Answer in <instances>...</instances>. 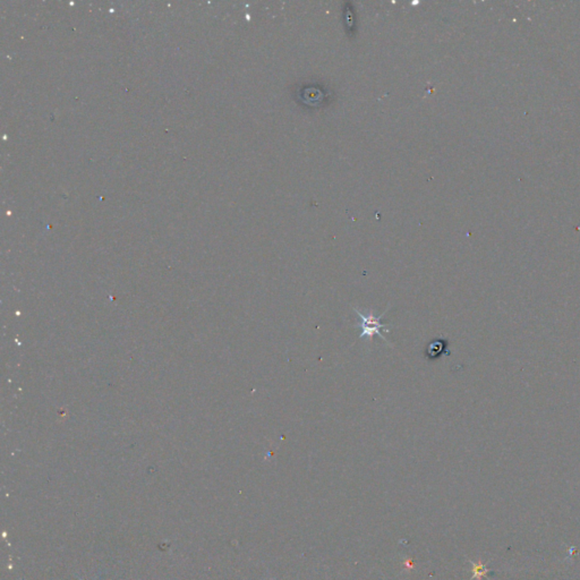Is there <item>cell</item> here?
Masks as SVG:
<instances>
[{
  "instance_id": "obj_1",
  "label": "cell",
  "mask_w": 580,
  "mask_h": 580,
  "mask_svg": "<svg viewBox=\"0 0 580 580\" xmlns=\"http://www.w3.org/2000/svg\"><path fill=\"white\" fill-rule=\"evenodd\" d=\"M354 311L361 319V326H359V328L361 329V332L358 338L363 339L364 337H368V338L372 339L373 335H379L383 342L389 344V342H387V339L384 338L382 333H381V330L382 329L386 330L387 332H390L389 331V329H388L389 324H382V323L380 322L381 319L383 317L386 312L382 313L380 316H375L373 315L372 313L363 314V313L358 310V309H354ZM389 345H390V344H389Z\"/></svg>"
},
{
  "instance_id": "obj_2",
  "label": "cell",
  "mask_w": 580,
  "mask_h": 580,
  "mask_svg": "<svg viewBox=\"0 0 580 580\" xmlns=\"http://www.w3.org/2000/svg\"><path fill=\"white\" fill-rule=\"evenodd\" d=\"M445 348H447V342L442 339H435L434 342L430 344L426 349V355L431 359H436L438 356H441L442 353L445 352Z\"/></svg>"
}]
</instances>
